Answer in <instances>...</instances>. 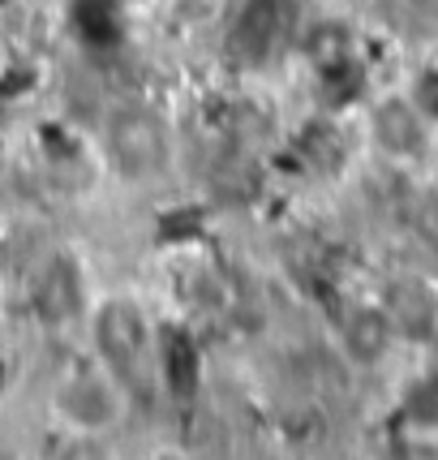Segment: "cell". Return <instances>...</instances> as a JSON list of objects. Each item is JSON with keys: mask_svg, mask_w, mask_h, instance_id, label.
Instances as JSON below:
<instances>
[{"mask_svg": "<svg viewBox=\"0 0 438 460\" xmlns=\"http://www.w3.org/2000/svg\"><path fill=\"white\" fill-rule=\"evenodd\" d=\"M95 336H100V353L117 383L142 392L146 387V319L134 301H108L95 319Z\"/></svg>", "mask_w": 438, "mask_h": 460, "instance_id": "6da1fadb", "label": "cell"}, {"mask_svg": "<svg viewBox=\"0 0 438 460\" xmlns=\"http://www.w3.org/2000/svg\"><path fill=\"white\" fill-rule=\"evenodd\" d=\"M112 155L125 177H155L168 164V134L151 112H120L112 120Z\"/></svg>", "mask_w": 438, "mask_h": 460, "instance_id": "7a4b0ae2", "label": "cell"}, {"mask_svg": "<svg viewBox=\"0 0 438 460\" xmlns=\"http://www.w3.org/2000/svg\"><path fill=\"white\" fill-rule=\"evenodd\" d=\"M279 31H284L279 0H250V4L241 9L237 26H232V48H237L250 65H258V60H267L276 52Z\"/></svg>", "mask_w": 438, "mask_h": 460, "instance_id": "3957f363", "label": "cell"}, {"mask_svg": "<svg viewBox=\"0 0 438 460\" xmlns=\"http://www.w3.org/2000/svg\"><path fill=\"white\" fill-rule=\"evenodd\" d=\"M57 409L65 418L82 426V430H95L103 421L117 418V396L108 392V383L103 379H91V375H82V379L65 383L57 396Z\"/></svg>", "mask_w": 438, "mask_h": 460, "instance_id": "277c9868", "label": "cell"}, {"mask_svg": "<svg viewBox=\"0 0 438 460\" xmlns=\"http://www.w3.org/2000/svg\"><path fill=\"white\" fill-rule=\"evenodd\" d=\"M374 134L379 142L391 151V155H417L421 151V120L413 117V108H404L399 100L382 103L379 112H374Z\"/></svg>", "mask_w": 438, "mask_h": 460, "instance_id": "5b68a950", "label": "cell"}, {"mask_svg": "<svg viewBox=\"0 0 438 460\" xmlns=\"http://www.w3.org/2000/svg\"><path fill=\"white\" fill-rule=\"evenodd\" d=\"M82 305V288H78V276L69 262H57L39 284V314L48 323H69L78 314Z\"/></svg>", "mask_w": 438, "mask_h": 460, "instance_id": "8992f818", "label": "cell"}, {"mask_svg": "<svg viewBox=\"0 0 438 460\" xmlns=\"http://www.w3.org/2000/svg\"><path fill=\"white\" fill-rule=\"evenodd\" d=\"M408 413L425 426H438V379H430L425 387H417V396L408 404Z\"/></svg>", "mask_w": 438, "mask_h": 460, "instance_id": "52a82bcc", "label": "cell"}]
</instances>
